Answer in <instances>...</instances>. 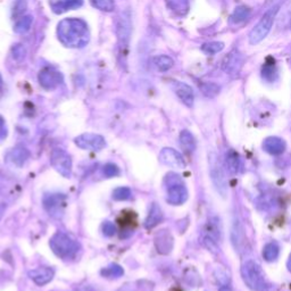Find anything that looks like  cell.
Here are the masks:
<instances>
[{
    "label": "cell",
    "instance_id": "6da1fadb",
    "mask_svg": "<svg viewBox=\"0 0 291 291\" xmlns=\"http://www.w3.org/2000/svg\"><path fill=\"white\" fill-rule=\"evenodd\" d=\"M57 34L63 45L80 48L89 42L88 24L80 18H65L58 24Z\"/></svg>",
    "mask_w": 291,
    "mask_h": 291
},
{
    "label": "cell",
    "instance_id": "7a4b0ae2",
    "mask_svg": "<svg viewBox=\"0 0 291 291\" xmlns=\"http://www.w3.org/2000/svg\"><path fill=\"white\" fill-rule=\"evenodd\" d=\"M241 277L245 285L251 291H270L271 285L266 280L261 265L253 259H247L241 265Z\"/></svg>",
    "mask_w": 291,
    "mask_h": 291
},
{
    "label": "cell",
    "instance_id": "3957f363",
    "mask_svg": "<svg viewBox=\"0 0 291 291\" xmlns=\"http://www.w3.org/2000/svg\"><path fill=\"white\" fill-rule=\"evenodd\" d=\"M49 245L54 254L62 259L74 258L81 249L80 242L64 232H56L50 239Z\"/></svg>",
    "mask_w": 291,
    "mask_h": 291
},
{
    "label": "cell",
    "instance_id": "277c9868",
    "mask_svg": "<svg viewBox=\"0 0 291 291\" xmlns=\"http://www.w3.org/2000/svg\"><path fill=\"white\" fill-rule=\"evenodd\" d=\"M166 188V200L171 205H182L188 199V189L182 178L176 173H168L164 180Z\"/></svg>",
    "mask_w": 291,
    "mask_h": 291
},
{
    "label": "cell",
    "instance_id": "5b68a950",
    "mask_svg": "<svg viewBox=\"0 0 291 291\" xmlns=\"http://www.w3.org/2000/svg\"><path fill=\"white\" fill-rule=\"evenodd\" d=\"M132 34L131 14L129 10H124L116 18V37L121 56H125L129 49L130 40Z\"/></svg>",
    "mask_w": 291,
    "mask_h": 291
},
{
    "label": "cell",
    "instance_id": "8992f818",
    "mask_svg": "<svg viewBox=\"0 0 291 291\" xmlns=\"http://www.w3.org/2000/svg\"><path fill=\"white\" fill-rule=\"evenodd\" d=\"M279 8H280V5H277L272 7V8L269 9L266 13L263 15L253 30L250 31L249 33V42L250 45H257V43L262 42L264 39L267 37V34L270 33L271 29H272L273 23L275 16H277Z\"/></svg>",
    "mask_w": 291,
    "mask_h": 291
},
{
    "label": "cell",
    "instance_id": "52a82bcc",
    "mask_svg": "<svg viewBox=\"0 0 291 291\" xmlns=\"http://www.w3.org/2000/svg\"><path fill=\"white\" fill-rule=\"evenodd\" d=\"M50 164L64 178L69 179L72 176V157L64 149H53L52 154H50Z\"/></svg>",
    "mask_w": 291,
    "mask_h": 291
},
{
    "label": "cell",
    "instance_id": "ba28073f",
    "mask_svg": "<svg viewBox=\"0 0 291 291\" xmlns=\"http://www.w3.org/2000/svg\"><path fill=\"white\" fill-rule=\"evenodd\" d=\"M210 174L216 190L222 195V197H225L227 191V183L225 175H224L223 165L218 155L214 154V152H212L210 155Z\"/></svg>",
    "mask_w": 291,
    "mask_h": 291
},
{
    "label": "cell",
    "instance_id": "9c48e42d",
    "mask_svg": "<svg viewBox=\"0 0 291 291\" xmlns=\"http://www.w3.org/2000/svg\"><path fill=\"white\" fill-rule=\"evenodd\" d=\"M43 207L54 218H62L66 207V196L63 194H50L43 197Z\"/></svg>",
    "mask_w": 291,
    "mask_h": 291
},
{
    "label": "cell",
    "instance_id": "30bf717a",
    "mask_svg": "<svg viewBox=\"0 0 291 291\" xmlns=\"http://www.w3.org/2000/svg\"><path fill=\"white\" fill-rule=\"evenodd\" d=\"M74 143L78 148L94 151L101 150L106 146L105 138L100 135H96V133H83V135L76 137L74 139Z\"/></svg>",
    "mask_w": 291,
    "mask_h": 291
},
{
    "label": "cell",
    "instance_id": "8fae6325",
    "mask_svg": "<svg viewBox=\"0 0 291 291\" xmlns=\"http://www.w3.org/2000/svg\"><path fill=\"white\" fill-rule=\"evenodd\" d=\"M38 80L43 89L54 90L62 83L63 76L60 72H57L54 69L46 68L40 71L38 75Z\"/></svg>",
    "mask_w": 291,
    "mask_h": 291
},
{
    "label": "cell",
    "instance_id": "7c38bea8",
    "mask_svg": "<svg viewBox=\"0 0 291 291\" xmlns=\"http://www.w3.org/2000/svg\"><path fill=\"white\" fill-rule=\"evenodd\" d=\"M243 65V56L239 50L233 49L224 57L222 62V69L230 75H237Z\"/></svg>",
    "mask_w": 291,
    "mask_h": 291
},
{
    "label": "cell",
    "instance_id": "4fadbf2b",
    "mask_svg": "<svg viewBox=\"0 0 291 291\" xmlns=\"http://www.w3.org/2000/svg\"><path fill=\"white\" fill-rule=\"evenodd\" d=\"M159 160L160 163L173 168H184L187 165L183 156L172 148H164L159 154Z\"/></svg>",
    "mask_w": 291,
    "mask_h": 291
},
{
    "label": "cell",
    "instance_id": "5bb4252c",
    "mask_svg": "<svg viewBox=\"0 0 291 291\" xmlns=\"http://www.w3.org/2000/svg\"><path fill=\"white\" fill-rule=\"evenodd\" d=\"M231 239L239 255L247 253V250H248V241H247L245 231H243V227L239 221H234L233 223L231 231Z\"/></svg>",
    "mask_w": 291,
    "mask_h": 291
},
{
    "label": "cell",
    "instance_id": "9a60e30c",
    "mask_svg": "<svg viewBox=\"0 0 291 291\" xmlns=\"http://www.w3.org/2000/svg\"><path fill=\"white\" fill-rule=\"evenodd\" d=\"M173 89L176 96L179 97V99L187 106V107H192L195 103V93L194 90L190 85H188L184 82L175 81L173 83Z\"/></svg>",
    "mask_w": 291,
    "mask_h": 291
},
{
    "label": "cell",
    "instance_id": "2e32d148",
    "mask_svg": "<svg viewBox=\"0 0 291 291\" xmlns=\"http://www.w3.org/2000/svg\"><path fill=\"white\" fill-rule=\"evenodd\" d=\"M173 245H174V240H173L170 231L162 230L155 235V246L159 254H170L173 249Z\"/></svg>",
    "mask_w": 291,
    "mask_h": 291
},
{
    "label": "cell",
    "instance_id": "e0dca14e",
    "mask_svg": "<svg viewBox=\"0 0 291 291\" xmlns=\"http://www.w3.org/2000/svg\"><path fill=\"white\" fill-rule=\"evenodd\" d=\"M55 277V271L52 267H38L29 271V278L37 286H45L53 280Z\"/></svg>",
    "mask_w": 291,
    "mask_h": 291
},
{
    "label": "cell",
    "instance_id": "ac0fdd59",
    "mask_svg": "<svg viewBox=\"0 0 291 291\" xmlns=\"http://www.w3.org/2000/svg\"><path fill=\"white\" fill-rule=\"evenodd\" d=\"M285 140L279 137H269L263 143V149L270 155H281L286 150Z\"/></svg>",
    "mask_w": 291,
    "mask_h": 291
},
{
    "label": "cell",
    "instance_id": "d6986e66",
    "mask_svg": "<svg viewBox=\"0 0 291 291\" xmlns=\"http://www.w3.org/2000/svg\"><path fill=\"white\" fill-rule=\"evenodd\" d=\"M224 165L231 175H237L241 170V159L234 149H229L224 156Z\"/></svg>",
    "mask_w": 291,
    "mask_h": 291
},
{
    "label": "cell",
    "instance_id": "ffe728a7",
    "mask_svg": "<svg viewBox=\"0 0 291 291\" xmlns=\"http://www.w3.org/2000/svg\"><path fill=\"white\" fill-rule=\"evenodd\" d=\"M8 158L14 165L22 167L27 162V159L30 158V151L27 150L24 146H16V147L11 149Z\"/></svg>",
    "mask_w": 291,
    "mask_h": 291
},
{
    "label": "cell",
    "instance_id": "44dd1931",
    "mask_svg": "<svg viewBox=\"0 0 291 291\" xmlns=\"http://www.w3.org/2000/svg\"><path fill=\"white\" fill-rule=\"evenodd\" d=\"M164 214L162 208H160L157 204H152L150 211H149V214L145 221V227L147 230L154 229L155 226L158 225V224L163 221Z\"/></svg>",
    "mask_w": 291,
    "mask_h": 291
},
{
    "label": "cell",
    "instance_id": "7402d4cb",
    "mask_svg": "<svg viewBox=\"0 0 291 291\" xmlns=\"http://www.w3.org/2000/svg\"><path fill=\"white\" fill-rule=\"evenodd\" d=\"M83 0H60V1L52 2V8L56 14H62L74 8L82 6Z\"/></svg>",
    "mask_w": 291,
    "mask_h": 291
},
{
    "label": "cell",
    "instance_id": "603a6c76",
    "mask_svg": "<svg viewBox=\"0 0 291 291\" xmlns=\"http://www.w3.org/2000/svg\"><path fill=\"white\" fill-rule=\"evenodd\" d=\"M179 140H180L181 148H182L184 151L188 152V154H191V152L195 151L196 139L190 131H188V130H183V131L180 133Z\"/></svg>",
    "mask_w": 291,
    "mask_h": 291
},
{
    "label": "cell",
    "instance_id": "cb8c5ba5",
    "mask_svg": "<svg viewBox=\"0 0 291 291\" xmlns=\"http://www.w3.org/2000/svg\"><path fill=\"white\" fill-rule=\"evenodd\" d=\"M200 243L205 247V248L211 251L212 254H218L219 251V240L216 239L213 235H211L210 233H207V232L203 231L202 232V235H200Z\"/></svg>",
    "mask_w": 291,
    "mask_h": 291
},
{
    "label": "cell",
    "instance_id": "d4e9b609",
    "mask_svg": "<svg viewBox=\"0 0 291 291\" xmlns=\"http://www.w3.org/2000/svg\"><path fill=\"white\" fill-rule=\"evenodd\" d=\"M279 255H280V246H279L278 242L271 241L266 243L264 248H263V257L266 262L277 261Z\"/></svg>",
    "mask_w": 291,
    "mask_h": 291
},
{
    "label": "cell",
    "instance_id": "484cf974",
    "mask_svg": "<svg viewBox=\"0 0 291 291\" xmlns=\"http://www.w3.org/2000/svg\"><path fill=\"white\" fill-rule=\"evenodd\" d=\"M152 64L159 72H167V71H170L173 68L174 61L170 56H166V55H158V56L154 57Z\"/></svg>",
    "mask_w": 291,
    "mask_h": 291
},
{
    "label": "cell",
    "instance_id": "4316f807",
    "mask_svg": "<svg viewBox=\"0 0 291 291\" xmlns=\"http://www.w3.org/2000/svg\"><path fill=\"white\" fill-rule=\"evenodd\" d=\"M251 15V9L249 7L247 6H239L233 10L232 13L231 17H230V22L232 24H239V23L245 22L246 19H248Z\"/></svg>",
    "mask_w": 291,
    "mask_h": 291
},
{
    "label": "cell",
    "instance_id": "83f0119b",
    "mask_svg": "<svg viewBox=\"0 0 291 291\" xmlns=\"http://www.w3.org/2000/svg\"><path fill=\"white\" fill-rule=\"evenodd\" d=\"M167 7L178 15H186L189 10L188 0H166Z\"/></svg>",
    "mask_w": 291,
    "mask_h": 291
},
{
    "label": "cell",
    "instance_id": "f1b7e54d",
    "mask_svg": "<svg viewBox=\"0 0 291 291\" xmlns=\"http://www.w3.org/2000/svg\"><path fill=\"white\" fill-rule=\"evenodd\" d=\"M32 23H33V17L31 16V15L23 16L16 22V24H15V26H14V31L19 34L25 33L31 29Z\"/></svg>",
    "mask_w": 291,
    "mask_h": 291
},
{
    "label": "cell",
    "instance_id": "f546056e",
    "mask_svg": "<svg viewBox=\"0 0 291 291\" xmlns=\"http://www.w3.org/2000/svg\"><path fill=\"white\" fill-rule=\"evenodd\" d=\"M90 3L94 8L106 13H111L115 9V1L114 0H90Z\"/></svg>",
    "mask_w": 291,
    "mask_h": 291
},
{
    "label": "cell",
    "instance_id": "4dcf8cb0",
    "mask_svg": "<svg viewBox=\"0 0 291 291\" xmlns=\"http://www.w3.org/2000/svg\"><path fill=\"white\" fill-rule=\"evenodd\" d=\"M124 274L123 269L117 264H112L106 269L101 270V275H104L105 278H111V279H117L122 277Z\"/></svg>",
    "mask_w": 291,
    "mask_h": 291
},
{
    "label": "cell",
    "instance_id": "1f68e13d",
    "mask_svg": "<svg viewBox=\"0 0 291 291\" xmlns=\"http://www.w3.org/2000/svg\"><path fill=\"white\" fill-rule=\"evenodd\" d=\"M224 49V43L218 41H212L204 43L202 46V50L207 55H215L221 53Z\"/></svg>",
    "mask_w": 291,
    "mask_h": 291
},
{
    "label": "cell",
    "instance_id": "d6a6232c",
    "mask_svg": "<svg viewBox=\"0 0 291 291\" xmlns=\"http://www.w3.org/2000/svg\"><path fill=\"white\" fill-rule=\"evenodd\" d=\"M132 191L131 189L128 187H120L116 188L113 191V199L117 200V202H125V200L131 199Z\"/></svg>",
    "mask_w": 291,
    "mask_h": 291
},
{
    "label": "cell",
    "instance_id": "836d02e7",
    "mask_svg": "<svg viewBox=\"0 0 291 291\" xmlns=\"http://www.w3.org/2000/svg\"><path fill=\"white\" fill-rule=\"evenodd\" d=\"M215 278L219 287L230 286V275L227 274L226 271L222 269V267L215 270Z\"/></svg>",
    "mask_w": 291,
    "mask_h": 291
},
{
    "label": "cell",
    "instance_id": "e575fe53",
    "mask_svg": "<svg viewBox=\"0 0 291 291\" xmlns=\"http://www.w3.org/2000/svg\"><path fill=\"white\" fill-rule=\"evenodd\" d=\"M27 8L26 0H16L15 5L13 7V17L21 18L23 17V14L25 13Z\"/></svg>",
    "mask_w": 291,
    "mask_h": 291
},
{
    "label": "cell",
    "instance_id": "d590c367",
    "mask_svg": "<svg viewBox=\"0 0 291 291\" xmlns=\"http://www.w3.org/2000/svg\"><path fill=\"white\" fill-rule=\"evenodd\" d=\"M200 89H202V92L205 94L206 97L210 98L215 97L216 94L219 92V86L216 85L215 83H204L200 86Z\"/></svg>",
    "mask_w": 291,
    "mask_h": 291
},
{
    "label": "cell",
    "instance_id": "8d00e7d4",
    "mask_svg": "<svg viewBox=\"0 0 291 291\" xmlns=\"http://www.w3.org/2000/svg\"><path fill=\"white\" fill-rule=\"evenodd\" d=\"M103 173L106 178H114V176L120 175V168L115 164L107 163L103 167Z\"/></svg>",
    "mask_w": 291,
    "mask_h": 291
},
{
    "label": "cell",
    "instance_id": "74e56055",
    "mask_svg": "<svg viewBox=\"0 0 291 291\" xmlns=\"http://www.w3.org/2000/svg\"><path fill=\"white\" fill-rule=\"evenodd\" d=\"M277 75V70H275L274 65H265L263 68V77H265L266 80L272 81L274 80V76Z\"/></svg>",
    "mask_w": 291,
    "mask_h": 291
},
{
    "label": "cell",
    "instance_id": "f35d334b",
    "mask_svg": "<svg viewBox=\"0 0 291 291\" xmlns=\"http://www.w3.org/2000/svg\"><path fill=\"white\" fill-rule=\"evenodd\" d=\"M103 233L106 237H113V235L116 233V227L114 225V223L109 221L105 222L103 224Z\"/></svg>",
    "mask_w": 291,
    "mask_h": 291
},
{
    "label": "cell",
    "instance_id": "ab89813d",
    "mask_svg": "<svg viewBox=\"0 0 291 291\" xmlns=\"http://www.w3.org/2000/svg\"><path fill=\"white\" fill-rule=\"evenodd\" d=\"M25 54H26V52H25L24 46H23V45H16V46H14V48H13V57L15 58V60H16V61L23 60V58H24V56H25Z\"/></svg>",
    "mask_w": 291,
    "mask_h": 291
},
{
    "label": "cell",
    "instance_id": "60d3db41",
    "mask_svg": "<svg viewBox=\"0 0 291 291\" xmlns=\"http://www.w3.org/2000/svg\"><path fill=\"white\" fill-rule=\"evenodd\" d=\"M7 135H8V130H7L6 127V122L3 120V117L0 115V141L5 140Z\"/></svg>",
    "mask_w": 291,
    "mask_h": 291
},
{
    "label": "cell",
    "instance_id": "b9f144b4",
    "mask_svg": "<svg viewBox=\"0 0 291 291\" xmlns=\"http://www.w3.org/2000/svg\"><path fill=\"white\" fill-rule=\"evenodd\" d=\"M76 291H96L92 287H89V286H85V287H81V288H78Z\"/></svg>",
    "mask_w": 291,
    "mask_h": 291
},
{
    "label": "cell",
    "instance_id": "7bdbcfd3",
    "mask_svg": "<svg viewBox=\"0 0 291 291\" xmlns=\"http://www.w3.org/2000/svg\"><path fill=\"white\" fill-rule=\"evenodd\" d=\"M218 291H232L230 286H222L218 287Z\"/></svg>",
    "mask_w": 291,
    "mask_h": 291
},
{
    "label": "cell",
    "instance_id": "ee69618b",
    "mask_svg": "<svg viewBox=\"0 0 291 291\" xmlns=\"http://www.w3.org/2000/svg\"><path fill=\"white\" fill-rule=\"evenodd\" d=\"M5 210H6V207H5V206H3V205H0V219H1L3 213H5Z\"/></svg>",
    "mask_w": 291,
    "mask_h": 291
},
{
    "label": "cell",
    "instance_id": "f6af8a7d",
    "mask_svg": "<svg viewBox=\"0 0 291 291\" xmlns=\"http://www.w3.org/2000/svg\"><path fill=\"white\" fill-rule=\"evenodd\" d=\"M287 267H288L289 272H291V254H290V256H289L288 262H287Z\"/></svg>",
    "mask_w": 291,
    "mask_h": 291
},
{
    "label": "cell",
    "instance_id": "bcb514c9",
    "mask_svg": "<svg viewBox=\"0 0 291 291\" xmlns=\"http://www.w3.org/2000/svg\"><path fill=\"white\" fill-rule=\"evenodd\" d=\"M1 82H2V80H1V76H0V85H1Z\"/></svg>",
    "mask_w": 291,
    "mask_h": 291
}]
</instances>
